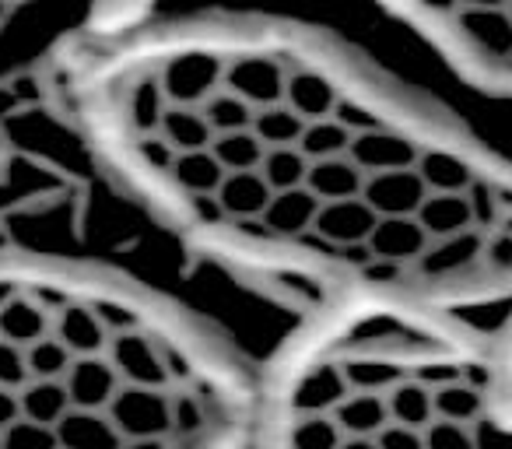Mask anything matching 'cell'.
<instances>
[{
  "label": "cell",
  "mask_w": 512,
  "mask_h": 449,
  "mask_svg": "<svg viewBox=\"0 0 512 449\" xmlns=\"http://www.w3.org/2000/svg\"><path fill=\"white\" fill-rule=\"evenodd\" d=\"M260 362L134 267L0 239V449H239Z\"/></svg>",
  "instance_id": "2"
},
{
  "label": "cell",
  "mask_w": 512,
  "mask_h": 449,
  "mask_svg": "<svg viewBox=\"0 0 512 449\" xmlns=\"http://www.w3.org/2000/svg\"><path fill=\"white\" fill-rule=\"evenodd\" d=\"M67 106L158 229L288 306L512 323V155L330 36L148 18L78 60Z\"/></svg>",
  "instance_id": "1"
},
{
  "label": "cell",
  "mask_w": 512,
  "mask_h": 449,
  "mask_svg": "<svg viewBox=\"0 0 512 449\" xmlns=\"http://www.w3.org/2000/svg\"><path fill=\"white\" fill-rule=\"evenodd\" d=\"M477 88L512 99V0H379Z\"/></svg>",
  "instance_id": "4"
},
{
  "label": "cell",
  "mask_w": 512,
  "mask_h": 449,
  "mask_svg": "<svg viewBox=\"0 0 512 449\" xmlns=\"http://www.w3.org/2000/svg\"><path fill=\"white\" fill-rule=\"evenodd\" d=\"M239 449H512V323L309 306L256 372Z\"/></svg>",
  "instance_id": "3"
}]
</instances>
